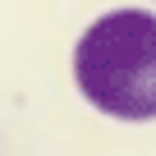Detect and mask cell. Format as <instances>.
Wrapping results in <instances>:
<instances>
[{
  "label": "cell",
  "instance_id": "6da1fadb",
  "mask_svg": "<svg viewBox=\"0 0 156 156\" xmlns=\"http://www.w3.org/2000/svg\"><path fill=\"white\" fill-rule=\"evenodd\" d=\"M73 87L106 119H156V14L129 5L92 19L73 41Z\"/></svg>",
  "mask_w": 156,
  "mask_h": 156
}]
</instances>
